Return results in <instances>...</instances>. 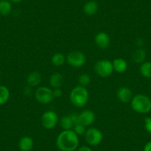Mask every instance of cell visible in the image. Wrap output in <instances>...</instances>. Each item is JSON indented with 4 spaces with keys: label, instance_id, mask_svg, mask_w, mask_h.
<instances>
[{
    "label": "cell",
    "instance_id": "obj_1",
    "mask_svg": "<svg viewBox=\"0 0 151 151\" xmlns=\"http://www.w3.org/2000/svg\"><path fill=\"white\" fill-rule=\"evenodd\" d=\"M56 145L60 151H76L79 147V136L73 130H62L56 137Z\"/></svg>",
    "mask_w": 151,
    "mask_h": 151
},
{
    "label": "cell",
    "instance_id": "obj_2",
    "mask_svg": "<svg viewBox=\"0 0 151 151\" xmlns=\"http://www.w3.org/2000/svg\"><path fill=\"white\" fill-rule=\"evenodd\" d=\"M69 99L71 104L74 107L81 108L88 104L89 100V92L87 88L78 85L71 90Z\"/></svg>",
    "mask_w": 151,
    "mask_h": 151
},
{
    "label": "cell",
    "instance_id": "obj_3",
    "mask_svg": "<svg viewBox=\"0 0 151 151\" xmlns=\"http://www.w3.org/2000/svg\"><path fill=\"white\" fill-rule=\"evenodd\" d=\"M130 105L136 113L147 114L151 110V99L145 94H137L133 97Z\"/></svg>",
    "mask_w": 151,
    "mask_h": 151
},
{
    "label": "cell",
    "instance_id": "obj_4",
    "mask_svg": "<svg viewBox=\"0 0 151 151\" xmlns=\"http://www.w3.org/2000/svg\"><path fill=\"white\" fill-rule=\"evenodd\" d=\"M94 70L99 77H109L114 71L113 62L108 59H101L97 61L94 65Z\"/></svg>",
    "mask_w": 151,
    "mask_h": 151
},
{
    "label": "cell",
    "instance_id": "obj_5",
    "mask_svg": "<svg viewBox=\"0 0 151 151\" xmlns=\"http://www.w3.org/2000/svg\"><path fill=\"white\" fill-rule=\"evenodd\" d=\"M87 61L86 56L81 50H72L66 56V62L73 68H82Z\"/></svg>",
    "mask_w": 151,
    "mask_h": 151
},
{
    "label": "cell",
    "instance_id": "obj_6",
    "mask_svg": "<svg viewBox=\"0 0 151 151\" xmlns=\"http://www.w3.org/2000/svg\"><path fill=\"white\" fill-rule=\"evenodd\" d=\"M84 136L88 145L92 147L98 146L103 140V133L96 127H90L87 129Z\"/></svg>",
    "mask_w": 151,
    "mask_h": 151
},
{
    "label": "cell",
    "instance_id": "obj_7",
    "mask_svg": "<svg viewBox=\"0 0 151 151\" xmlns=\"http://www.w3.org/2000/svg\"><path fill=\"white\" fill-rule=\"evenodd\" d=\"M35 98L36 101L42 104H47L53 100V89L45 86H40L35 91Z\"/></svg>",
    "mask_w": 151,
    "mask_h": 151
},
{
    "label": "cell",
    "instance_id": "obj_8",
    "mask_svg": "<svg viewBox=\"0 0 151 151\" xmlns=\"http://www.w3.org/2000/svg\"><path fill=\"white\" fill-rule=\"evenodd\" d=\"M41 122L43 127L46 130L53 129L59 122L58 114L53 110H47L42 116Z\"/></svg>",
    "mask_w": 151,
    "mask_h": 151
},
{
    "label": "cell",
    "instance_id": "obj_9",
    "mask_svg": "<svg viewBox=\"0 0 151 151\" xmlns=\"http://www.w3.org/2000/svg\"><path fill=\"white\" fill-rule=\"evenodd\" d=\"M79 123L85 127H89L92 125L96 119V115L94 112L91 110H85L79 114Z\"/></svg>",
    "mask_w": 151,
    "mask_h": 151
},
{
    "label": "cell",
    "instance_id": "obj_10",
    "mask_svg": "<svg viewBox=\"0 0 151 151\" xmlns=\"http://www.w3.org/2000/svg\"><path fill=\"white\" fill-rule=\"evenodd\" d=\"M94 42H95L96 45L101 49H106L110 46L111 40L107 34L105 32H99L96 33L94 38Z\"/></svg>",
    "mask_w": 151,
    "mask_h": 151
},
{
    "label": "cell",
    "instance_id": "obj_11",
    "mask_svg": "<svg viewBox=\"0 0 151 151\" xmlns=\"http://www.w3.org/2000/svg\"><path fill=\"white\" fill-rule=\"evenodd\" d=\"M116 96L118 99L122 103L130 102L133 99V92L127 87H121L116 92Z\"/></svg>",
    "mask_w": 151,
    "mask_h": 151
},
{
    "label": "cell",
    "instance_id": "obj_12",
    "mask_svg": "<svg viewBox=\"0 0 151 151\" xmlns=\"http://www.w3.org/2000/svg\"><path fill=\"white\" fill-rule=\"evenodd\" d=\"M27 85L30 88L38 87L42 82V75L37 71H33L27 75L26 78Z\"/></svg>",
    "mask_w": 151,
    "mask_h": 151
},
{
    "label": "cell",
    "instance_id": "obj_13",
    "mask_svg": "<svg viewBox=\"0 0 151 151\" xmlns=\"http://www.w3.org/2000/svg\"><path fill=\"white\" fill-rule=\"evenodd\" d=\"M49 84L52 89L60 88L64 84L63 75L58 72L51 74L49 78Z\"/></svg>",
    "mask_w": 151,
    "mask_h": 151
},
{
    "label": "cell",
    "instance_id": "obj_14",
    "mask_svg": "<svg viewBox=\"0 0 151 151\" xmlns=\"http://www.w3.org/2000/svg\"><path fill=\"white\" fill-rule=\"evenodd\" d=\"M33 146H34V142L30 136H23L19 141V148L20 151H31Z\"/></svg>",
    "mask_w": 151,
    "mask_h": 151
},
{
    "label": "cell",
    "instance_id": "obj_15",
    "mask_svg": "<svg viewBox=\"0 0 151 151\" xmlns=\"http://www.w3.org/2000/svg\"><path fill=\"white\" fill-rule=\"evenodd\" d=\"M113 70L118 73H123L127 71L128 68V64L125 59L122 58H116L113 61Z\"/></svg>",
    "mask_w": 151,
    "mask_h": 151
},
{
    "label": "cell",
    "instance_id": "obj_16",
    "mask_svg": "<svg viewBox=\"0 0 151 151\" xmlns=\"http://www.w3.org/2000/svg\"><path fill=\"white\" fill-rule=\"evenodd\" d=\"M99 4L95 0H90L84 5L83 11L87 16H93L99 11Z\"/></svg>",
    "mask_w": 151,
    "mask_h": 151
},
{
    "label": "cell",
    "instance_id": "obj_17",
    "mask_svg": "<svg viewBox=\"0 0 151 151\" xmlns=\"http://www.w3.org/2000/svg\"><path fill=\"white\" fill-rule=\"evenodd\" d=\"M147 57L146 50L143 47H138L132 53V60L136 64H142L145 62Z\"/></svg>",
    "mask_w": 151,
    "mask_h": 151
},
{
    "label": "cell",
    "instance_id": "obj_18",
    "mask_svg": "<svg viewBox=\"0 0 151 151\" xmlns=\"http://www.w3.org/2000/svg\"><path fill=\"white\" fill-rule=\"evenodd\" d=\"M139 72L143 77L146 79H151V62L145 61L141 64Z\"/></svg>",
    "mask_w": 151,
    "mask_h": 151
},
{
    "label": "cell",
    "instance_id": "obj_19",
    "mask_svg": "<svg viewBox=\"0 0 151 151\" xmlns=\"http://www.w3.org/2000/svg\"><path fill=\"white\" fill-rule=\"evenodd\" d=\"M12 12V3L9 0H0V14L8 16Z\"/></svg>",
    "mask_w": 151,
    "mask_h": 151
},
{
    "label": "cell",
    "instance_id": "obj_20",
    "mask_svg": "<svg viewBox=\"0 0 151 151\" xmlns=\"http://www.w3.org/2000/svg\"><path fill=\"white\" fill-rule=\"evenodd\" d=\"M10 91L5 85H0V105L6 104L10 99Z\"/></svg>",
    "mask_w": 151,
    "mask_h": 151
},
{
    "label": "cell",
    "instance_id": "obj_21",
    "mask_svg": "<svg viewBox=\"0 0 151 151\" xmlns=\"http://www.w3.org/2000/svg\"><path fill=\"white\" fill-rule=\"evenodd\" d=\"M51 62L54 66L61 67L66 62V56L62 53H56L53 55Z\"/></svg>",
    "mask_w": 151,
    "mask_h": 151
},
{
    "label": "cell",
    "instance_id": "obj_22",
    "mask_svg": "<svg viewBox=\"0 0 151 151\" xmlns=\"http://www.w3.org/2000/svg\"><path fill=\"white\" fill-rule=\"evenodd\" d=\"M60 125L61 127L63 129V130H72L74 124L73 122L72 119H71L70 116L69 115L64 116L61 118L60 122Z\"/></svg>",
    "mask_w": 151,
    "mask_h": 151
},
{
    "label": "cell",
    "instance_id": "obj_23",
    "mask_svg": "<svg viewBox=\"0 0 151 151\" xmlns=\"http://www.w3.org/2000/svg\"><path fill=\"white\" fill-rule=\"evenodd\" d=\"M91 82V79L90 75L88 73H82L78 78V82H79V85L82 87H87L90 85Z\"/></svg>",
    "mask_w": 151,
    "mask_h": 151
},
{
    "label": "cell",
    "instance_id": "obj_24",
    "mask_svg": "<svg viewBox=\"0 0 151 151\" xmlns=\"http://www.w3.org/2000/svg\"><path fill=\"white\" fill-rule=\"evenodd\" d=\"M74 132L76 133V134L77 136H82V135H85V132H86V127H85L84 125H82L80 123H78V124H75L73 126L72 129Z\"/></svg>",
    "mask_w": 151,
    "mask_h": 151
},
{
    "label": "cell",
    "instance_id": "obj_25",
    "mask_svg": "<svg viewBox=\"0 0 151 151\" xmlns=\"http://www.w3.org/2000/svg\"><path fill=\"white\" fill-rule=\"evenodd\" d=\"M145 128L151 134V117H146L145 119Z\"/></svg>",
    "mask_w": 151,
    "mask_h": 151
},
{
    "label": "cell",
    "instance_id": "obj_26",
    "mask_svg": "<svg viewBox=\"0 0 151 151\" xmlns=\"http://www.w3.org/2000/svg\"><path fill=\"white\" fill-rule=\"evenodd\" d=\"M69 116H70L71 119H72L74 125L78 123H79V114L77 113H70L69 114Z\"/></svg>",
    "mask_w": 151,
    "mask_h": 151
},
{
    "label": "cell",
    "instance_id": "obj_27",
    "mask_svg": "<svg viewBox=\"0 0 151 151\" xmlns=\"http://www.w3.org/2000/svg\"><path fill=\"white\" fill-rule=\"evenodd\" d=\"M53 98H60L62 96V91L61 88H55L53 89Z\"/></svg>",
    "mask_w": 151,
    "mask_h": 151
},
{
    "label": "cell",
    "instance_id": "obj_28",
    "mask_svg": "<svg viewBox=\"0 0 151 151\" xmlns=\"http://www.w3.org/2000/svg\"><path fill=\"white\" fill-rule=\"evenodd\" d=\"M76 151H93V150L91 149L89 146L83 145V146L78 147L77 150H76Z\"/></svg>",
    "mask_w": 151,
    "mask_h": 151
},
{
    "label": "cell",
    "instance_id": "obj_29",
    "mask_svg": "<svg viewBox=\"0 0 151 151\" xmlns=\"http://www.w3.org/2000/svg\"><path fill=\"white\" fill-rule=\"evenodd\" d=\"M143 151H151V141L145 144L143 148Z\"/></svg>",
    "mask_w": 151,
    "mask_h": 151
},
{
    "label": "cell",
    "instance_id": "obj_30",
    "mask_svg": "<svg viewBox=\"0 0 151 151\" xmlns=\"http://www.w3.org/2000/svg\"><path fill=\"white\" fill-rule=\"evenodd\" d=\"M9 1L11 2V3L18 4V3H20L22 0H9Z\"/></svg>",
    "mask_w": 151,
    "mask_h": 151
}]
</instances>
